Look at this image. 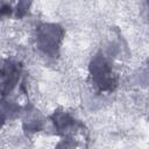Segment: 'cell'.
Listing matches in <instances>:
<instances>
[{
    "label": "cell",
    "instance_id": "6da1fadb",
    "mask_svg": "<svg viewBox=\"0 0 149 149\" xmlns=\"http://www.w3.org/2000/svg\"><path fill=\"white\" fill-rule=\"evenodd\" d=\"M63 40V30L57 24H42L36 30L37 47L50 57L56 56Z\"/></svg>",
    "mask_w": 149,
    "mask_h": 149
}]
</instances>
